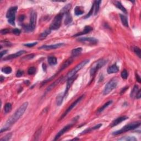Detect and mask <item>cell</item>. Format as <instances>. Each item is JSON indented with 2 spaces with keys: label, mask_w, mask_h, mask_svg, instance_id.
Returning a JSON list of instances; mask_svg holds the SVG:
<instances>
[{
  "label": "cell",
  "mask_w": 141,
  "mask_h": 141,
  "mask_svg": "<svg viewBox=\"0 0 141 141\" xmlns=\"http://www.w3.org/2000/svg\"><path fill=\"white\" fill-rule=\"evenodd\" d=\"M118 67L116 64H113L110 67H109L107 69V72L109 74H112L117 73L118 71Z\"/></svg>",
  "instance_id": "obj_17"
},
{
  "label": "cell",
  "mask_w": 141,
  "mask_h": 141,
  "mask_svg": "<svg viewBox=\"0 0 141 141\" xmlns=\"http://www.w3.org/2000/svg\"><path fill=\"white\" fill-rule=\"evenodd\" d=\"M51 30L50 29H47L45 31H44L43 33L40 35V39H45L46 37H47V35H49L51 33Z\"/></svg>",
  "instance_id": "obj_30"
},
{
  "label": "cell",
  "mask_w": 141,
  "mask_h": 141,
  "mask_svg": "<svg viewBox=\"0 0 141 141\" xmlns=\"http://www.w3.org/2000/svg\"><path fill=\"white\" fill-rule=\"evenodd\" d=\"M79 42H83L86 44H91V45H96L98 43V40L94 38H91V37H84L78 39Z\"/></svg>",
  "instance_id": "obj_9"
},
{
  "label": "cell",
  "mask_w": 141,
  "mask_h": 141,
  "mask_svg": "<svg viewBox=\"0 0 141 141\" xmlns=\"http://www.w3.org/2000/svg\"><path fill=\"white\" fill-rule=\"evenodd\" d=\"M133 50L135 53L141 58V50L138 47H133Z\"/></svg>",
  "instance_id": "obj_35"
},
{
  "label": "cell",
  "mask_w": 141,
  "mask_h": 141,
  "mask_svg": "<svg viewBox=\"0 0 141 141\" xmlns=\"http://www.w3.org/2000/svg\"><path fill=\"white\" fill-rule=\"evenodd\" d=\"M37 15L36 12H32L31 14H30V23L28 26H25L24 28L25 30H30V31H33L34 30L36 26V22Z\"/></svg>",
  "instance_id": "obj_8"
},
{
  "label": "cell",
  "mask_w": 141,
  "mask_h": 141,
  "mask_svg": "<svg viewBox=\"0 0 141 141\" xmlns=\"http://www.w3.org/2000/svg\"><path fill=\"white\" fill-rule=\"evenodd\" d=\"M7 52V50H3V51H1V58L2 59L3 57V55H5V54H6Z\"/></svg>",
  "instance_id": "obj_50"
},
{
  "label": "cell",
  "mask_w": 141,
  "mask_h": 141,
  "mask_svg": "<svg viewBox=\"0 0 141 141\" xmlns=\"http://www.w3.org/2000/svg\"><path fill=\"white\" fill-rule=\"evenodd\" d=\"M118 84V80L116 78H113L107 83L103 91L104 95H108L111 91L116 88Z\"/></svg>",
  "instance_id": "obj_3"
},
{
  "label": "cell",
  "mask_w": 141,
  "mask_h": 141,
  "mask_svg": "<svg viewBox=\"0 0 141 141\" xmlns=\"http://www.w3.org/2000/svg\"><path fill=\"white\" fill-rule=\"evenodd\" d=\"M20 30L18 29H14L12 30V33L16 35H19L20 34Z\"/></svg>",
  "instance_id": "obj_42"
},
{
  "label": "cell",
  "mask_w": 141,
  "mask_h": 141,
  "mask_svg": "<svg viewBox=\"0 0 141 141\" xmlns=\"http://www.w3.org/2000/svg\"><path fill=\"white\" fill-rule=\"evenodd\" d=\"M83 97H84V96H80V97H79L78 98V99L76 100V101H74L73 103L72 104H71L70 106H69V107H68V108L67 109V110H66V111L64 112V114L62 115V116H61V118H60V120H61L62 119V118H64V117H65L66 115H67L68 114L69 112H70L71 110H72L73 109L74 107H75L76 105H77L78 104L79 102H80L81 100H82V99H83Z\"/></svg>",
  "instance_id": "obj_10"
},
{
  "label": "cell",
  "mask_w": 141,
  "mask_h": 141,
  "mask_svg": "<svg viewBox=\"0 0 141 141\" xmlns=\"http://www.w3.org/2000/svg\"><path fill=\"white\" fill-rule=\"evenodd\" d=\"M24 19V16H23V15H22V16H20L19 18V19L20 22H22L23 20Z\"/></svg>",
  "instance_id": "obj_51"
},
{
  "label": "cell",
  "mask_w": 141,
  "mask_h": 141,
  "mask_svg": "<svg viewBox=\"0 0 141 141\" xmlns=\"http://www.w3.org/2000/svg\"><path fill=\"white\" fill-rule=\"evenodd\" d=\"M5 112L6 113H8L9 112L11 111L12 110V105L11 103H7L6 105H5V108H4Z\"/></svg>",
  "instance_id": "obj_33"
},
{
  "label": "cell",
  "mask_w": 141,
  "mask_h": 141,
  "mask_svg": "<svg viewBox=\"0 0 141 141\" xmlns=\"http://www.w3.org/2000/svg\"><path fill=\"white\" fill-rule=\"evenodd\" d=\"M106 60L104 59H100V60L96 61L94 64H92L90 70V74L91 76H94L98 69H99L103 66L106 64Z\"/></svg>",
  "instance_id": "obj_5"
},
{
  "label": "cell",
  "mask_w": 141,
  "mask_h": 141,
  "mask_svg": "<svg viewBox=\"0 0 141 141\" xmlns=\"http://www.w3.org/2000/svg\"><path fill=\"white\" fill-rule=\"evenodd\" d=\"M127 118H128V117L126 116H121V117H120V118H117L116 119L114 120L113 122H112V123H111V127H113L116 126L118 125V124L121 123L122 122L126 120Z\"/></svg>",
  "instance_id": "obj_15"
},
{
  "label": "cell",
  "mask_w": 141,
  "mask_h": 141,
  "mask_svg": "<svg viewBox=\"0 0 141 141\" xmlns=\"http://www.w3.org/2000/svg\"><path fill=\"white\" fill-rule=\"evenodd\" d=\"M82 51V49L81 47H78V48L74 49L72 50V57H76L81 54Z\"/></svg>",
  "instance_id": "obj_22"
},
{
  "label": "cell",
  "mask_w": 141,
  "mask_h": 141,
  "mask_svg": "<svg viewBox=\"0 0 141 141\" xmlns=\"http://www.w3.org/2000/svg\"><path fill=\"white\" fill-rule=\"evenodd\" d=\"M37 44H38V42H33V43L25 44H24V45L25 46H27V47H31L34 46L36 45Z\"/></svg>",
  "instance_id": "obj_43"
},
{
  "label": "cell",
  "mask_w": 141,
  "mask_h": 141,
  "mask_svg": "<svg viewBox=\"0 0 141 141\" xmlns=\"http://www.w3.org/2000/svg\"><path fill=\"white\" fill-rule=\"evenodd\" d=\"M89 60H86L83 61L82 62H81L80 64H78L72 69V71H71L67 75V78H69L73 77V76L76 75V73L78 72L79 71H80L82 68H83L88 63H89Z\"/></svg>",
  "instance_id": "obj_6"
},
{
  "label": "cell",
  "mask_w": 141,
  "mask_h": 141,
  "mask_svg": "<svg viewBox=\"0 0 141 141\" xmlns=\"http://www.w3.org/2000/svg\"><path fill=\"white\" fill-rule=\"evenodd\" d=\"M25 52H26V51L24 50L19 51L16 52V53H15L14 54H11V55L7 56L4 59V60H11V59L17 58V57L23 55V54L25 53Z\"/></svg>",
  "instance_id": "obj_14"
},
{
  "label": "cell",
  "mask_w": 141,
  "mask_h": 141,
  "mask_svg": "<svg viewBox=\"0 0 141 141\" xmlns=\"http://www.w3.org/2000/svg\"><path fill=\"white\" fill-rule=\"evenodd\" d=\"M23 74H24V72L23 71L18 70V72H17V73H16V76L17 77H20L23 75Z\"/></svg>",
  "instance_id": "obj_44"
},
{
  "label": "cell",
  "mask_w": 141,
  "mask_h": 141,
  "mask_svg": "<svg viewBox=\"0 0 141 141\" xmlns=\"http://www.w3.org/2000/svg\"><path fill=\"white\" fill-rule=\"evenodd\" d=\"M112 103H113V101L112 100H110V101H108L107 102V103H106L104 105H103V106H102L99 109V110H98V113H101L102 111H103L106 108H108V107L110 105H111V104H112Z\"/></svg>",
  "instance_id": "obj_28"
},
{
  "label": "cell",
  "mask_w": 141,
  "mask_h": 141,
  "mask_svg": "<svg viewBox=\"0 0 141 141\" xmlns=\"http://www.w3.org/2000/svg\"><path fill=\"white\" fill-rule=\"evenodd\" d=\"M73 57H71V58L68 59L67 60H66L65 62H64V64H62V65L61 66V67L60 68V69H59V71L58 73H57V74H58L59 72H60L61 71H62L63 70H64V69H65L66 68L68 67V66L70 65V64L73 62Z\"/></svg>",
  "instance_id": "obj_16"
},
{
  "label": "cell",
  "mask_w": 141,
  "mask_h": 141,
  "mask_svg": "<svg viewBox=\"0 0 141 141\" xmlns=\"http://www.w3.org/2000/svg\"><path fill=\"white\" fill-rule=\"evenodd\" d=\"M17 7H12L8 10L6 14V17L8 19V22L11 25H15V19H16V13L17 11Z\"/></svg>",
  "instance_id": "obj_4"
},
{
  "label": "cell",
  "mask_w": 141,
  "mask_h": 141,
  "mask_svg": "<svg viewBox=\"0 0 141 141\" xmlns=\"http://www.w3.org/2000/svg\"><path fill=\"white\" fill-rule=\"evenodd\" d=\"M3 79H5V78H3L2 76H1V82H2L3 81Z\"/></svg>",
  "instance_id": "obj_52"
},
{
  "label": "cell",
  "mask_w": 141,
  "mask_h": 141,
  "mask_svg": "<svg viewBox=\"0 0 141 141\" xmlns=\"http://www.w3.org/2000/svg\"><path fill=\"white\" fill-rule=\"evenodd\" d=\"M3 42H4V44L5 46H11V44L10 43L9 41H2Z\"/></svg>",
  "instance_id": "obj_48"
},
{
  "label": "cell",
  "mask_w": 141,
  "mask_h": 141,
  "mask_svg": "<svg viewBox=\"0 0 141 141\" xmlns=\"http://www.w3.org/2000/svg\"><path fill=\"white\" fill-rule=\"evenodd\" d=\"M62 77H61V78H59L58 79H57V80L55 82H54L52 84H51L50 86L47 87V89H46V92H48V91H51L53 88H55V86H56L59 83H60V82L62 80Z\"/></svg>",
  "instance_id": "obj_19"
},
{
  "label": "cell",
  "mask_w": 141,
  "mask_h": 141,
  "mask_svg": "<svg viewBox=\"0 0 141 141\" xmlns=\"http://www.w3.org/2000/svg\"><path fill=\"white\" fill-rule=\"evenodd\" d=\"M34 56H35V55H34V54H30V55H27L26 56L23 57V60H30V59H33L34 57Z\"/></svg>",
  "instance_id": "obj_40"
},
{
  "label": "cell",
  "mask_w": 141,
  "mask_h": 141,
  "mask_svg": "<svg viewBox=\"0 0 141 141\" xmlns=\"http://www.w3.org/2000/svg\"><path fill=\"white\" fill-rule=\"evenodd\" d=\"M64 98V94H60L58 96H57L56 104L58 106H60V105L62 104Z\"/></svg>",
  "instance_id": "obj_29"
},
{
  "label": "cell",
  "mask_w": 141,
  "mask_h": 141,
  "mask_svg": "<svg viewBox=\"0 0 141 141\" xmlns=\"http://www.w3.org/2000/svg\"><path fill=\"white\" fill-rule=\"evenodd\" d=\"M73 125V123H70V124H68V125H67V126H64V128H63L62 130H61L60 131H59L56 135L55 136V138L54 139V140L56 141V140H57L58 139L60 138V137L61 136L64 135V133H66V132H67L68 131L69 129H70L71 127H72V126Z\"/></svg>",
  "instance_id": "obj_11"
},
{
  "label": "cell",
  "mask_w": 141,
  "mask_h": 141,
  "mask_svg": "<svg viewBox=\"0 0 141 141\" xmlns=\"http://www.w3.org/2000/svg\"><path fill=\"white\" fill-rule=\"evenodd\" d=\"M65 14H66V18H65V20H64V24L68 25L72 22V18L69 12L66 13Z\"/></svg>",
  "instance_id": "obj_25"
},
{
  "label": "cell",
  "mask_w": 141,
  "mask_h": 141,
  "mask_svg": "<svg viewBox=\"0 0 141 141\" xmlns=\"http://www.w3.org/2000/svg\"><path fill=\"white\" fill-rule=\"evenodd\" d=\"M12 137V133H9V134H7L6 136L3 137L2 138H1L0 141H8L9 140H10V138H11Z\"/></svg>",
  "instance_id": "obj_39"
},
{
  "label": "cell",
  "mask_w": 141,
  "mask_h": 141,
  "mask_svg": "<svg viewBox=\"0 0 141 141\" xmlns=\"http://www.w3.org/2000/svg\"><path fill=\"white\" fill-rule=\"evenodd\" d=\"M63 16L64 15L60 13L59 14H57V16H55L53 21L52 22V23L50 25V29L51 30H57L58 29L60 28L61 24V22H62Z\"/></svg>",
  "instance_id": "obj_7"
},
{
  "label": "cell",
  "mask_w": 141,
  "mask_h": 141,
  "mask_svg": "<svg viewBox=\"0 0 141 141\" xmlns=\"http://www.w3.org/2000/svg\"><path fill=\"white\" fill-rule=\"evenodd\" d=\"M35 72H36V69L35 67H30L28 71V73L29 75H33V74L35 73Z\"/></svg>",
  "instance_id": "obj_37"
},
{
  "label": "cell",
  "mask_w": 141,
  "mask_h": 141,
  "mask_svg": "<svg viewBox=\"0 0 141 141\" xmlns=\"http://www.w3.org/2000/svg\"><path fill=\"white\" fill-rule=\"evenodd\" d=\"M28 102H25V103H23V104L19 107V109L15 112L14 114L8 118V120L6 121L4 126L2 127L1 130V133H2L3 132L6 131L8 130L10 127L12 126L13 124L15 123L19 119L20 117H21L22 115L24 114V113H25V110H27V108H28Z\"/></svg>",
  "instance_id": "obj_1"
},
{
  "label": "cell",
  "mask_w": 141,
  "mask_h": 141,
  "mask_svg": "<svg viewBox=\"0 0 141 141\" xmlns=\"http://www.w3.org/2000/svg\"><path fill=\"white\" fill-rule=\"evenodd\" d=\"M136 77L137 82H139V83H141V78H140V76H139V75L138 74V73H136Z\"/></svg>",
  "instance_id": "obj_49"
},
{
  "label": "cell",
  "mask_w": 141,
  "mask_h": 141,
  "mask_svg": "<svg viewBox=\"0 0 141 141\" xmlns=\"http://www.w3.org/2000/svg\"><path fill=\"white\" fill-rule=\"evenodd\" d=\"M141 97V91L140 89L138 90V91H137L136 95V98L137 99H140Z\"/></svg>",
  "instance_id": "obj_45"
},
{
  "label": "cell",
  "mask_w": 141,
  "mask_h": 141,
  "mask_svg": "<svg viewBox=\"0 0 141 141\" xmlns=\"http://www.w3.org/2000/svg\"><path fill=\"white\" fill-rule=\"evenodd\" d=\"M101 2V1H96L94 2V14L96 15L99 12V8H100V4Z\"/></svg>",
  "instance_id": "obj_20"
},
{
  "label": "cell",
  "mask_w": 141,
  "mask_h": 141,
  "mask_svg": "<svg viewBox=\"0 0 141 141\" xmlns=\"http://www.w3.org/2000/svg\"><path fill=\"white\" fill-rule=\"evenodd\" d=\"M84 12V10H83L81 7L77 6L76 7L75 9H74V14H75L76 16H80V15L83 14Z\"/></svg>",
  "instance_id": "obj_27"
},
{
  "label": "cell",
  "mask_w": 141,
  "mask_h": 141,
  "mask_svg": "<svg viewBox=\"0 0 141 141\" xmlns=\"http://www.w3.org/2000/svg\"><path fill=\"white\" fill-rule=\"evenodd\" d=\"M41 129H39L37 131L35 132V140H38L39 138L40 137V136L41 135Z\"/></svg>",
  "instance_id": "obj_38"
},
{
  "label": "cell",
  "mask_w": 141,
  "mask_h": 141,
  "mask_svg": "<svg viewBox=\"0 0 141 141\" xmlns=\"http://www.w3.org/2000/svg\"><path fill=\"white\" fill-rule=\"evenodd\" d=\"M77 76L76 75H74L73 76V77L69 78L67 80V85H66V90H65V91H64V97H65V96H66V94H67L69 88H71V86H72V83H73V82L74 81V80L77 78Z\"/></svg>",
  "instance_id": "obj_13"
},
{
  "label": "cell",
  "mask_w": 141,
  "mask_h": 141,
  "mask_svg": "<svg viewBox=\"0 0 141 141\" xmlns=\"http://www.w3.org/2000/svg\"><path fill=\"white\" fill-rule=\"evenodd\" d=\"M9 32V30L7 29H5L1 30V33L2 34H7Z\"/></svg>",
  "instance_id": "obj_46"
},
{
  "label": "cell",
  "mask_w": 141,
  "mask_h": 141,
  "mask_svg": "<svg viewBox=\"0 0 141 141\" xmlns=\"http://www.w3.org/2000/svg\"><path fill=\"white\" fill-rule=\"evenodd\" d=\"M47 61H48L49 64H50V66H55L57 63L56 58L54 56L48 57V58H47Z\"/></svg>",
  "instance_id": "obj_21"
},
{
  "label": "cell",
  "mask_w": 141,
  "mask_h": 141,
  "mask_svg": "<svg viewBox=\"0 0 141 141\" xmlns=\"http://www.w3.org/2000/svg\"><path fill=\"white\" fill-rule=\"evenodd\" d=\"M93 30V28H91V26H88V25H86V26L85 27V28L84 29H83V32H81V33H79L77 34L74 35L73 36H78L79 35H84V34H88L91 32V30Z\"/></svg>",
  "instance_id": "obj_18"
},
{
  "label": "cell",
  "mask_w": 141,
  "mask_h": 141,
  "mask_svg": "<svg viewBox=\"0 0 141 141\" xmlns=\"http://www.w3.org/2000/svg\"><path fill=\"white\" fill-rule=\"evenodd\" d=\"M64 45V44L63 43H59L56 44H52V45H42L41 46L39 47V49H44V50H52V49H58L59 47H60Z\"/></svg>",
  "instance_id": "obj_12"
},
{
  "label": "cell",
  "mask_w": 141,
  "mask_h": 141,
  "mask_svg": "<svg viewBox=\"0 0 141 141\" xmlns=\"http://www.w3.org/2000/svg\"><path fill=\"white\" fill-rule=\"evenodd\" d=\"M114 5L116 6V7L117 8H118V9H120V10H121V11L123 12V13H125L126 14L127 13V11L126 9H125V8L124 7L122 6V5L121 3L120 2H118V1H115L114 2Z\"/></svg>",
  "instance_id": "obj_23"
},
{
  "label": "cell",
  "mask_w": 141,
  "mask_h": 141,
  "mask_svg": "<svg viewBox=\"0 0 141 141\" xmlns=\"http://www.w3.org/2000/svg\"><path fill=\"white\" fill-rule=\"evenodd\" d=\"M121 76L122 78L123 79H126L127 78V77H128V73H127V71L126 70V69H124L121 72Z\"/></svg>",
  "instance_id": "obj_36"
},
{
  "label": "cell",
  "mask_w": 141,
  "mask_h": 141,
  "mask_svg": "<svg viewBox=\"0 0 141 141\" xmlns=\"http://www.w3.org/2000/svg\"><path fill=\"white\" fill-rule=\"evenodd\" d=\"M71 8V4H68L64 7V8L61 9L60 13L62 14H66V13L69 12V10H70Z\"/></svg>",
  "instance_id": "obj_24"
},
{
  "label": "cell",
  "mask_w": 141,
  "mask_h": 141,
  "mask_svg": "<svg viewBox=\"0 0 141 141\" xmlns=\"http://www.w3.org/2000/svg\"><path fill=\"white\" fill-rule=\"evenodd\" d=\"M102 126V124H99V125L93 127L92 128H91V130H96V129H99L100 127Z\"/></svg>",
  "instance_id": "obj_47"
},
{
  "label": "cell",
  "mask_w": 141,
  "mask_h": 141,
  "mask_svg": "<svg viewBox=\"0 0 141 141\" xmlns=\"http://www.w3.org/2000/svg\"><path fill=\"white\" fill-rule=\"evenodd\" d=\"M138 86H134V88L132 89L131 91V97L133 98L134 96H136V95L137 91H138Z\"/></svg>",
  "instance_id": "obj_32"
},
{
  "label": "cell",
  "mask_w": 141,
  "mask_h": 141,
  "mask_svg": "<svg viewBox=\"0 0 141 141\" xmlns=\"http://www.w3.org/2000/svg\"><path fill=\"white\" fill-rule=\"evenodd\" d=\"M2 72L5 73V74H10L12 71L11 67L7 66V67H4L2 68Z\"/></svg>",
  "instance_id": "obj_31"
},
{
  "label": "cell",
  "mask_w": 141,
  "mask_h": 141,
  "mask_svg": "<svg viewBox=\"0 0 141 141\" xmlns=\"http://www.w3.org/2000/svg\"><path fill=\"white\" fill-rule=\"evenodd\" d=\"M120 18H121L122 24H123L125 27H127H127H128V20H127V18L126 17L122 14H120Z\"/></svg>",
  "instance_id": "obj_26"
},
{
  "label": "cell",
  "mask_w": 141,
  "mask_h": 141,
  "mask_svg": "<svg viewBox=\"0 0 141 141\" xmlns=\"http://www.w3.org/2000/svg\"><path fill=\"white\" fill-rule=\"evenodd\" d=\"M140 125H141L140 121H137V122H132V123H130L122 127L121 130L116 131L115 132H114L113 133V135H120V134L125 133L126 132L134 130V129L136 128L139 126H140Z\"/></svg>",
  "instance_id": "obj_2"
},
{
  "label": "cell",
  "mask_w": 141,
  "mask_h": 141,
  "mask_svg": "<svg viewBox=\"0 0 141 141\" xmlns=\"http://www.w3.org/2000/svg\"><path fill=\"white\" fill-rule=\"evenodd\" d=\"M120 141H136L137 139L135 137H125V138H122L120 139Z\"/></svg>",
  "instance_id": "obj_34"
},
{
  "label": "cell",
  "mask_w": 141,
  "mask_h": 141,
  "mask_svg": "<svg viewBox=\"0 0 141 141\" xmlns=\"http://www.w3.org/2000/svg\"><path fill=\"white\" fill-rule=\"evenodd\" d=\"M94 5H93V6H92V7H91V11H90L89 13H88V14L87 15H86V17H85V18H88V17H89L91 16V15L93 14V11H94Z\"/></svg>",
  "instance_id": "obj_41"
}]
</instances>
